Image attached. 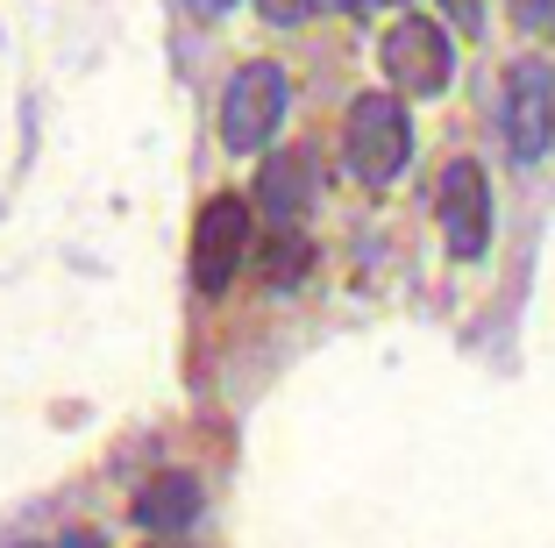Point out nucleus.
Listing matches in <instances>:
<instances>
[{
    "label": "nucleus",
    "instance_id": "423d86ee",
    "mask_svg": "<svg viewBox=\"0 0 555 548\" xmlns=\"http://www.w3.org/2000/svg\"><path fill=\"white\" fill-rule=\"evenodd\" d=\"M243 250H249V200H235V193L207 200L199 221H193V285L199 292H229Z\"/></svg>",
    "mask_w": 555,
    "mask_h": 548
},
{
    "label": "nucleus",
    "instance_id": "2eb2a0df",
    "mask_svg": "<svg viewBox=\"0 0 555 548\" xmlns=\"http://www.w3.org/2000/svg\"><path fill=\"white\" fill-rule=\"evenodd\" d=\"M193 8H199V15H229L235 0H193Z\"/></svg>",
    "mask_w": 555,
    "mask_h": 548
},
{
    "label": "nucleus",
    "instance_id": "4468645a",
    "mask_svg": "<svg viewBox=\"0 0 555 548\" xmlns=\"http://www.w3.org/2000/svg\"><path fill=\"white\" fill-rule=\"evenodd\" d=\"M449 8H456V22H463V29H477V0H449Z\"/></svg>",
    "mask_w": 555,
    "mask_h": 548
},
{
    "label": "nucleus",
    "instance_id": "1a4fd4ad",
    "mask_svg": "<svg viewBox=\"0 0 555 548\" xmlns=\"http://www.w3.org/2000/svg\"><path fill=\"white\" fill-rule=\"evenodd\" d=\"M307 264H313L307 235H299V228H271V250H263V278H271L278 292H293L299 278H307Z\"/></svg>",
    "mask_w": 555,
    "mask_h": 548
},
{
    "label": "nucleus",
    "instance_id": "9d476101",
    "mask_svg": "<svg viewBox=\"0 0 555 548\" xmlns=\"http://www.w3.org/2000/svg\"><path fill=\"white\" fill-rule=\"evenodd\" d=\"M520 22H527V29H548V22H555V0H520Z\"/></svg>",
    "mask_w": 555,
    "mask_h": 548
},
{
    "label": "nucleus",
    "instance_id": "20e7f679",
    "mask_svg": "<svg viewBox=\"0 0 555 548\" xmlns=\"http://www.w3.org/2000/svg\"><path fill=\"white\" fill-rule=\"evenodd\" d=\"M435 214H441V242L456 264H477L491 250V178L485 164L456 157L441 171V193H435Z\"/></svg>",
    "mask_w": 555,
    "mask_h": 548
},
{
    "label": "nucleus",
    "instance_id": "f8f14e48",
    "mask_svg": "<svg viewBox=\"0 0 555 548\" xmlns=\"http://www.w3.org/2000/svg\"><path fill=\"white\" fill-rule=\"evenodd\" d=\"M307 8H321V15H363L371 0H307Z\"/></svg>",
    "mask_w": 555,
    "mask_h": 548
},
{
    "label": "nucleus",
    "instance_id": "9b49d317",
    "mask_svg": "<svg viewBox=\"0 0 555 548\" xmlns=\"http://www.w3.org/2000/svg\"><path fill=\"white\" fill-rule=\"evenodd\" d=\"M263 15H271V22H299V15H307V0H263Z\"/></svg>",
    "mask_w": 555,
    "mask_h": 548
},
{
    "label": "nucleus",
    "instance_id": "f03ea898",
    "mask_svg": "<svg viewBox=\"0 0 555 548\" xmlns=\"http://www.w3.org/2000/svg\"><path fill=\"white\" fill-rule=\"evenodd\" d=\"M377 65H385V79H392L399 100H435L456 79V50H449V29H441V22L399 15L392 29L377 36Z\"/></svg>",
    "mask_w": 555,
    "mask_h": 548
},
{
    "label": "nucleus",
    "instance_id": "6e6552de",
    "mask_svg": "<svg viewBox=\"0 0 555 548\" xmlns=\"http://www.w3.org/2000/svg\"><path fill=\"white\" fill-rule=\"evenodd\" d=\"M193 520H199V477H185V470H164L135 492V527L143 534H185Z\"/></svg>",
    "mask_w": 555,
    "mask_h": 548
},
{
    "label": "nucleus",
    "instance_id": "0eeeda50",
    "mask_svg": "<svg viewBox=\"0 0 555 548\" xmlns=\"http://www.w3.org/2000/svg\"><path fill=\"white\" fill-rule=\"evenodd\" d=\"M307 200H313L307 157H299V150H278V157L257 171V207H263V221H271V228H299Z\"/></svg>",
    "mask_w": 555,
    "mask_h": 548
},
{
    "label": "nucleus",
    "instance_id": "ddd939ff",
    "mask_svg": "<svg viewBox=\"0 0 555 548\" xmlns=\"http://www.w3.org/2000/svg\"><path fill=\"white\" fill-rule=\"evenodd\" d=\"M65 548H107V541H100V534H86V527H72V534H65Z\"/></svg>",
    "mask_w": 555,
    "mask_h": 548
},
{
    "label": "nucleus",
    "instance_id": "39448f33",
    "mask_svg": "<svg viewBox=\"0 0 555 548\" xmlns=\"http://www.w3.org/2000/svg\"><path fill=\"white\" fill-rule=\"evenodd\" d=\"M278 114H285V72L278 65H243L229 79V100H221V143L229 150H263L278 136Z\"/></svg>",
    "mask_w": 555,
    "mask_h": 548
},
{
    "label": "nucleus",
    "instance_id": "f257e3e1",
    "mask_svg": "<svg viewBox=\"0 0 555 548\" xmlns=\"http://www.w3.org/2000/svg\"><path fill=\"white\" fill-rule=\"evenodd\" d=\"M343 157L357 171V186L385 193L413 157V122H406V100L399 93H363L343 122Z\"/></svg>",
    "mask_w": 555,
    "mask_h": 548
},
{
    "label": "nucleus",
    "instance_id": "7ed1b4c3",
    "mask_svg": "<svg viewBox=\"0 0 555 548\" xmlns=\"http://www.w3.org/2000/svg\"><path fill=\"white\" fill-rule=\"evenodd\" d=\"M499 136L520 164H541L555 143V72L548 58H520L506 72V93H499Z\"/></svg>",
    "mask_w": 555,
    "mask_h": 548
}]
</instances>
